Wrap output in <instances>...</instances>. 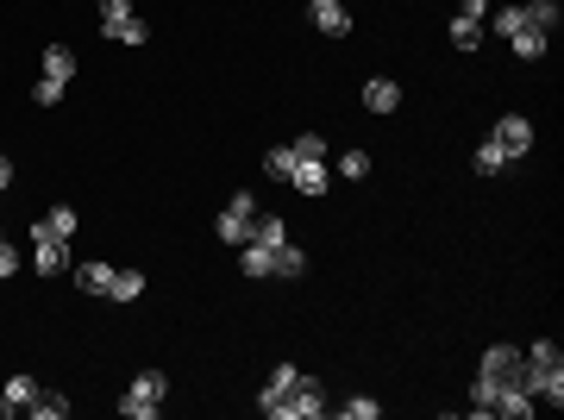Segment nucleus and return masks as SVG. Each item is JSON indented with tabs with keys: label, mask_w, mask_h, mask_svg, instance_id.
<instances>
[{
	"label": "nucleus",
	"mask_w": 564,
	"mask_h": 420,
	"mask_svg": "<svg viewBox=\"0 0 564 420\" xmlns=\"http://www.w3.org/2000/svg\"><path fill=\"white\" fill-rule=\"evenodd\" d=\"M521 389L533 395V402H564V352L552 339H539V345H527L521 352Z\"/></svg>",
	"instance_id": "1"
},
{
	"label": "nucleus",
	"mask_w": 564,
	"mask_h": 420,
	"mask_svg": "<svg viewBox=\"0 0 564 420\" xmlns=\"http://www.w3.org/2000/svg\"><path fill=\"white\" fill-rule=\"evenodd\" d=\"M163 389H170V377H163V370H138V377H132V389L120 395V414H126V420H157V408H163Z\"/></svg>",
	"instance_id": "2"
},
{
	"label": "nucleus",
	"mask_w": 564,
	"mask_h": 420,
	"mask_svg": "<svg viewBox=\"0 0 564 420\" xmlns=\"http://www.w3.org/2000/svg\"><path fill=\"white\" fill-rule=\"evenodd\" d=\"M264 414H270V420H314V414H326V402H320V383H314V377H295V383L282 389Z\"/></svg>",
	"instance_id": "3"
},
{
	"label": "nucleus",
	"mask_w": 564,
	"mask_h": 420,
	"mask_svg": "<svg viewBox=\"0 0 564 420\" xmlns=\"http://www.w3.org/2000/svg\"><path fill=\"white\" fill-rule=\"evenodd\" d=\"M69 76H76V51L51 44V51H44V76H38V88H32V101H38V107H57L63 88H69Z\"/></svg>",
	"instance_id": "4"
},
{
	"label": "nucleus",
	"mask_w": 564,
	"mask_h": 420,
	"mask_svg": "<svg viewBox=\"0 0 564 420\" xmlns=\"http://www.w3.org/2000/svg\"><path fill=\"white\" fill-rule=\"evenodd\" d=\"M101 32L120 38V44H145L151 38V26L132 13V0H101Z\"/></svg>",
	"instance_id": "5"
},
{
	"label": "nucleus",
	"mask_w": 564,
	"mask_h": 420,
	"mask_svg": "<svg viewBox=\"0 0 564 420\" xmlns=\"http://www.w3.org/2000/svg\"><path fill=\"white\" fill-rule=\"evenodd\" d=\"M483 26H489V0H458V13H452V44L458 51H477Z\"/></svg>",
	"instance_id": "6"
},
{
	"label": "nucleus",
	"mask_w": 564,
	"mask_h": 420,
	"mask_svg": "<svg viewBox=\"0 0 564 420\" xmlns=\"http://www.w3.org/2000/svg\"><path fill=\"white\" fill-rule=\"evenodd\" d=\"M251 220H257V201H251V195H232V201L220 207V226H214V232H220L226 245H245V239H251Z\"/></svg>",
	"instance_id": "7"
},
{
	"label": "nucleus",
	"mask_w": 564,
	"mask_h": 420,
	"mask_svg": "<svg viewBox=\"0 0 564 420\" xmlns=\"http://www.w3.org/2000/svg\"><path fill=\"white\" fill-rule=\"evenodd\" d=\"M477 377H483V383H496V389H502V383H521V352H514V345H489Z\"/></svg>",
	"instance_id": "8"
},
{
	"label": "nucleus",
	"mask_w": 564,
	"mask_h": 420,
	"mask_svg": "<svg viewBox=\"0 0 564 420\" xmlns=\"http://www.w3.org/2000/svg\"><path fill=\"white\" fill-rule=\"evenodd\" d=\"M289 151H295V145H289ZM289 182H295L301 195H326L333 170H326V157H301V151H295V170H289Z\"/></svg>",
	"instance_id": "9"
},
{
	"label": "nucleus",
	"mask_w": 564,
	"mask_h": 420,
	"mask_svg": "<svg viewBox=\"0 0 564 420\" xmlns=\"http://www.w3.org/2000/svg\"><path fill=\"white\" fill-rule=\"evenodd\" d=\"M489 138H496V145H502L508 157H527V145H533V126L521 120V113H502V120H496V132H489Z\"/></svg>",
	"instance_id": "10"
},
{
	"label": "nucleus",
	"mask_w": 564,
	"mask_h": 420,
	"mask_svg": "<svg viewBox=\"0 0 564 420\" xmlns=\"http://www.w3.org/2000/svg\"><path fill=\"white\" fill-rule=\"evenodd\" d=\"M32 264H38V276H63L69 270V245L63 239H32Z\"/></svg>",
	"instance_id": "11"
},
{
	"label": "nucleus",
	"mask_w": 564,
	"mask_h": 420,
	"mask_svg": "<svg viewBox=\"0 0 564 420\" xmlns=\"http://www.w3.org/2000/svg\"><path fill=\"white\" fill-rule=\"evenodd\" d=\"M314 26L326 38H351V13H345V0H314Z\"/></svg>",
	"instance_id": "12"
},
{
	"label": "nucleus",
	"mask_w": 564,
	"mask_h": 420,
	"mask_svg": "<svg viewBox=\"0 0 564 420\" xmlns=\"http://www.w3.org/2000/svg\"><path fill=\"white\" fill-rule=\"evenodd\" d=\"M32 239H76V207H51V214H44L38 226H32Z\"/></svg>",
	"instance_id": "13"
},
{
	"label": "nucleus",
	"mask_w": 564,
	"mask_h": 420,
	"mask_svg": "<svg viewBox=\"0 0 564 420\" xmlns=\"http://www.w3.org/2000/svg\"><path fill=\"white\" fill-rule=\"evenodd\" d=\"M301 270H308V251L301 245H289V239L270 245V276H301Z\"/></svg>",
	"instance_id": "14"
},
{
	"label": "nucleus",
	"mask_w": 564,
	"mask_h": 420,
	"mask_svg": "<svg viewBox=\"0 0 564 420\" xmlns=\"http://www.w3.org/2000/svg\"><path fill=\"white\" fill-rule=\"evenodd\" d=\"M395 101H402V88H395L389 76H370V82H364V107H370V113H395Z\"/></svg>",
	"instance_id": "15"
},
{
	"label": "nucleus",
	"mask_w": 564,
	"mask_h": 420,
	"mask_svg": "<svg viewBox=\"0 0 564 420\" xmlns=\"http://www.w3.org/2000/svg\"><path fill=\"white\" fill-rule=\"evenodd\" d=\"M539 402H533V395L521 389V383H502V395H496V414H508V420H527Z\"/></svg>",
	"instance_id": "16"
},
{
	"label": "nucleus",
	"mask_w": 564,
	"mask_h": 420,
	"mask_svg": "<svg viewBox=\"0 0 564 420\" xmlns=\"http://www.w3.org/2000/svg\"><path fill=\"white\" fill-rule=\"evenodd\" d=\"M76 289L107 301V289H113V264H76Z\"/></svg>",
	"instance_id": "17"
},
{
	"label": "nucleus",
	"mask_w": 564,
	"mask_h": 420,
	"mask_svg": "<svg viewBox=\"0 0 564 420\" xmlns=\"http://www.w3.org/2000/svg\"><path fill=\"white\" fill-rule=\"evenodd\" d=\"M508 151L496 145V138H483V145H477V157H470V170H477V176H496V170H508Z\"/></svg>",
	"instance_id": "18"
},
{
	"label": "nucleus",
	"mask_w": 564,
	"mask_h": 420,
	"mask_svg": "<svg viewBox=\"0 0 564 420\" xmlns=\"http://www.w3.org/2000/svg\"><path fill=\"white\" fill-rule=\"evenodd\" d=\"M282 239H289V226H282L276 214H257V220H251V239H245V245H264V251H270V245H282Z\"/></svg>",
	"instance_id": "19"
},
{
	"label": "nucleus",
	"mask_w": 564,
	"mask_h": 420,
	"mask_svg": "<svg viewBox=\"0 0 564 420\" xmlns=\"http://www.w3.org/2000/svg\"><path fill=\"white\" fill-rule=\"evenodd\" d=\"M521 13H527V26H533V32H546V38L558 32V0H527Z\"/></svg>",
	"instance_id": "20"
},
{
	"label": "nucleus",
	"mask_w": 564,
	"mask_h": 420,
	"mask_svg": "<svg viewBox=\"0 0 564 420\" xmlns=\"http://www.w3.org/2000/svg\"><path fill=\"white\" fill-rule=\"evenodd\" d=\"M295 377H301V370H295V364H276V370H270V377H264V389H257V408H270V402H276V395H282V389H289Z\"/></svg>",
	"instance_id": "21"
},
{
	"label": "nucleus",
	"mask_w": 564,
	"mask_h": 420,
	"mask_svg": "<svg viewBox=\"0 0 564 420\" xmlns=\"http://www.w3.org/2000/svg\"><path fill=\"white\" fill-rule=\"evenodd\" d=\"M546 44H552L546 32H533V26H521V32H514V38H508V51H514V57H527V63H533V57H546Z\"/></svg>",
	"instance_id": "22"
},
{
	"label": "nucleus",
	"mask_w": 564,
	"mask_h": 420,
	"mask_svg": "<svg viewBox=\"0 0 564 420\" xmlns=\"http://www.w3.org/2000/svg\"><path fill=\"white\" fill-rule=\"evenodd\" d=\"M0 395H7V414H26V408L38 402V383H32V377H13Z\"/></svg>",
	"instance_id": "23"
},
{
	"label": "nucleus",
	"mask_w": 564,
	"mask_h": 420,
	"mask_svg": "<svg viewBox=\"0 0 564 420\" xmlns=\"http://www.w3.org/2000/svg\"><path fill=\"white\" fill-rule=\"evenodd\" d=\"M138 295H145V276H138V270H113L107 301H138Z\"/></svg>",
	"instance_id": "24"
},
{
	"label": "nucleus",
	"mask_w": 564,
	"mask_h": 420,
	"mask_svg": "<svg viewBox=\"0 0 564 420\" xmlns=\"http://www.w3.org/2000/svg\"><path fill=\"white\" fill-rule=\"evenodd\" d=\"M26 414H32V420H63V414H69V402H63L57 389H38V402H32Z\"/></svg>",
	"instance_id": "25"
},
{
	"label": "nucleus",
	"mask_w": 564,
	"mask_h": 420,
	"mask_svg": "<svg viewBox=\"0 0 564 420\" xmlns=\"http://www.w3.org/2000/svg\"><path fill=\"white\" fill-rule=\"evenodd\" d=\"M289 170H295V151H289V145L264 151V176H270V182H289Z\"/></svg>",
	"instance_id": "26"
},
{
	"label": "nucleus",
	"mask_w": 564,
	"mask_h": 420,
	"mask_svg": "<svg viewBox=\"0 0 564 420\" xmlns=\"http://www.w3.org/2000/svg\"><path fill=\"white\" fill-rule=\"evenodd\" d=\"M239 270L251 276V283H257V276H270V251L264 245H239Z\"/></svg>",
	"instance_id": "27"
},
{
	"label": "nucleus",
	"mask_w": 564,
	"mask_h": 420,
	"mask_svg": "<svg viewBox=\"0 0 564 420\" xmlns=\"http://www.w3.org/2000/svg\"><path fill=\"white\" fill-rule=\"evenodd\" d=\"M339 176H345V182H364V176H370V151H345V157H339Z\"/></svg>",
	"instance_id": "28"
},
{
	"label": "nucleus",
	"mask_w": 564,
	"mask_h": 420,
	"mask_svg": "<svg viewBox=\"0 0 564 420\" xmlns=\"http://www.w3.org/2000/svg\"><path fill=\"white\" fill-rule=\"evenodd\" d=\"M339 414H345V420H376V414H383V402H370V395H351V402H339Z\"/></svg>",
	"instance_id": "29"
},
{
	"label": "nucleus",
	"mask_w": 564,
	"mask_h": 420,
	"mask_svg": "<svg viewBox=\"0 0 564 420\" xmlns=\"http://www.w3.org/2000/svg\"><path fill=\"white\" fill-rule=\"evenodd\" d=\"M489 26H496V38H514V32L527 26V13H521V7H502L496 19H489Z\"/></svg>",
	"instance_id": "30"
},
{
	"label": "nucleus",
	"mask_w": 564,
	"mask_h": 420,
	"mask_svg": "<svg viewBox=\"0 0 564 420\" xmlns=\"http://www.w3.org/2000/svg\"><path fill=\"white\" fill-rule=\"evenodd\" d=\"M295 151H301V157H326V138H320V132H301Z\"/></svg>",
	"instance_id": "31"
},
{
	"label": "nucleus",
	"mask_w": 564,
	"mask_h": 420,
	"mask_svg": "<svg viewBox=\"0 0 564 420\" xmlns=\"http://www.w3.org/2000/svg\"><path fill=\"white\" fill-rule=\"evenodd\" d=\"M13 270H19V251H13L7 239H0V283H7V276H13Z\"/></svg>",
	"instance_id": "32"
},
{
	"label": "nucleus",
	"mask_w": 564,
	"mask_h": 420,
	"mask_svg": "<svg viewBox=\"0 0 564 420\" xmlns=\"http://www.w3.org/2000/svg\"><path fill=\"white\" fill-rule=\"evenodd\" d=\"M7 182H13V163H7V157H0V189H7Z\"/></svg>",
	"instance_id": "33"
},
{
	"label": "nucleus",
	"mask_w": 564,
	"mask_h": 420,
	"mask_svg": "<svg viewBox=\"0 0 564 420\" xmlns=\"http://www.w3.org/2000/svg\"><path fill=\"white\" fill-rule=\"evenodd\" d=\"M0 414H7V395H0Z\"/></svg>",
	"instance_id": "34"
}]
</instances>
